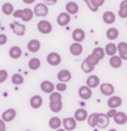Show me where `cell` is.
<instances>
[{
	"label": "cell",
	"mask_w": 127,
	"mask_h": 131,
	"mask_svg": "<svg viewBox=\"0 0 127 131\" xmlns=\"http://www.w3.org/2000/svg\"><path fill=\"white\" fill-rule=\"evenodd\" d=\"M42 106V98L39 94H35L30 98V107L32 109H39Z\"/></svg>",
	"instance_id": "cell-17"
},
{
	"label": "cell",
	"mask_w": 127,
	"mask_h": 131,
	"mask_svg": "<svg viewBox=\"0 0 127 131\" xmlns=\"http://www.w3.org/2000/svg\"><path fill=\"white\" fill-rule=\"evenodd\" d=\"M116 113H117V111H116V109H114V108H109V111L107 112L106 114L108 116V118L110 119V118H114L116 116Z\"/></svg>",
	"instance_id": "cell-44"
},
{
	"label": "cell",
	"mask_w": 127,
	"mask_h": 131,
	"mask_svg": "<svg viewBox=\"0 0 127 131\" xmlns=\"http://www.w3.org/2000/svg\"><path fill=\"white\" fill-rule=\"evenodd\" d=\"M26 131H31V130H26Z\"/></svg>",
	"instance_id": "cell-53"
},
{
	"label": "cell",
	"mask_w": 127,
	"mask_h": 131,
	"mask_svg": "<svg viewBox=\"0 0 127 131\" xmlns=\"http://www.w3.org/2000/svg\"><path fill=\"white\" fill-rule=\"evenodd\" d=\"M7 41H8L7 36L4 35V34H0V46L6 45V43H7Z\"/></svg>",
	"instance_id": "cell-43"
},
{
	"label": "cell",
	"mask_w": 127,
	"mask_h": 131,
	"mask_svg": "<svg viewBox=\"0 0 127 131\" xmlns=\"http://www.w3.org/2000/svg\"><path fill=\"white\" fill-rule=\"evenodd\" d=\"M80 68H81V70H83L85 73H92L94 71V69H95V68H94L92 64H89L86 60H84L83 62H81Z\"/></svg>",
	"instance_id": "cell-35"
},
{
	"label": "cell",
	"mask_w": 127,
	"mask_h": 131,
	"mask_svg": "<svg viewBox=\"0 0 127 131\" xmlns=\"http://www.w3.org/2000/svg\"><path fill=\"white\" fill-rule=\"evenodd\" d=\"M63 126L67 131H73L76 129L77 126V120L75 117H69V118H64L63 119Z\"/></svg>",
	"instance_id": "cell-4"
},
{
	"label": "cell",
	"mask_w": 127,
	"mask_h": 131,
	"mask_svg": "<svg viewBox=\"0 0 127 131\" xmlns=\"http://www.w3.org/2000/svg\"><path fill=\"white\" fill-rule=\"evenodd\" d=\"M66 11L68 12L69 15H76L78 11H79V7L76 2L74 1H70L66 5Z\"/></svg>",
	"instance_id": "cell-28"
},
{
	"label": "cell",
	"mask_w": 127,
	"mask_h": 131,
	"mask_svg": "<svg viewBox=\"0 0 127 131\" xmlns=\"http://www.w3.org/2000/svg\"><path fill=\"white\" fill-rule=\"evenodd\" d=\"M8 78V71L7 70H0V83H4Z\"/></svg>",
	"instance_id": "cell-41"
},
{
	"label": "cell",
	"mask_w": 127,
	"mask_h": 131,
	"mask_svg": "<svg viewBox=\"0 0 127 131\" xmlns=\"http://www.w3.org/2000/svg\"><path fill=\"white\" fill-rule=\"evenodd\" d=\"M40 46H41L40 41L37 40V39H32V40H30L28 42L27 48L30 52H38L39 49H40Z\"/></svg>",
	"instance_id": "cell-23"
},
{
	"label": "cell",
	"mask_w": 127,
	"mask_h": 131,
	"mask_svg": "<svg viewBox=\"0 0 127 131\" xmlns=\"http://www.w3.org/2000/svg\"><path fill=\"white\" fill-rule=\"evenodd\" d=\"M118 16L123 19L127 18V0H123L119 5V11H118Z\"/></svg>",
	"instance_id": "cell-31"
},
{
	"label": "cell",
	"mask_w": 127,
	"mask_h": 131,
	"mask_svg": "<svg viewBox=\"0 0 127 131\" xmlns=\"http://www.w3.org/2000/svg\"><path fill=\"white\" fill-rule=\"evenodd\" d=\"M116 20V16L113 11H105L103 14V21L106 25H113Z\"/></svg>",
	"instance_id": "cell-15"
},
{
	"label": "cell",
	"mask_w": 127,
	"mask_h": 131,
	"mask_svg": "<svg viewBox=\"0 0 127 131\" xmlns=\"http://www.w3.org/2000/svg\"><path fill=\"white\" fill-rule=\"evenodd\" d=\"M78 94H79V97L81 98L83 100H88L92 98L93 96V91H92V88L88 87L86 84V86H81L79 88V90H78Z\"/></svg>",
	"instance_id": "cell-5"
},
{
	"label": "cell",
	"mask_w": 127,
	"mask_h": 131,
	"mask_svg": "<svg viewBox=\"0 0 127 131\" xmlns=\"http://www.w3.org/2000/svg\"><path fill=\"white\" fill-rule=\"evenodd\" d=\"M90 4H92L94 7L96 8H99L105 4V0H90Z\"/></svg>",
	"instance_id": "cell-42"
},
{
	"label": "cell",
	"mask_w": 127,
	"mask_h": 131,
	"mask_svg": "<svg viewBox=\"0 0 127 131\" xmlns=\"http://www.w3.org/2000/svg\"><path fill=\"white\" fill-rule=\"evenodd\" d=\"M70 21V15L68 14V12H60L59 15H58L57 17V24L61 26V27H65V26H67L69 24Z\"/></svg>",
	"instance_id": "cell-9"
},
{
	"label": "cell",
	"mask_w": 127,
	"mask_h": 131,
	"mask_svg": "<svg viewBox=\"0 0 127 131\" xmlns=\"http://www.w3.org/2000/svg\"><path fill=\"white\" fill-rule=\"evenodd\" d=\"M118 36H119V31H118V29H116V28H109L108 30L106 31V37L108 40L110 41H114V40H116L117 38H118Z\"/></svg>",
	"instance_id": "cell-27"
},
{
	"label": "cell",
	"mask_w": 127,
	"mask_h": 131,
	"mask_svg": "<svg viewBox=\"0 0 127 131\" xmlns=\"http://www.w3.org/2000/svg\"><path fill=\"white\" fill-rule=\"evenodd\" d=\"M126 26H127V22H126Z\"/></svg>",
	"instance_id": "cell-54"
},
{
	"label": "cell",
	"mask_w": 127,
	"mask_h": 131,
	"mask_svg": "<svg viewBox=\"0 0 127 131\" xmlns=\"http://www.w3.org/2000/svg\"><path fill=\"white\" fill-rule=\"evenodd\" d=\"M0 28H1V22H0Z\"/></svg>",
	"instance_id": "cell-52"
},
{
	"label": "cell",
	"mask_w": 127,
	"mask_h": 131,
	"mask_svg": "<svg viewBox=\"0 0 127 131\" xmlns=\"http://www.w3.org/2000/svg\"><path fill=\"white\" fill-rule=\"evenodd\" d=\"M85 60H86L87 62H88L89 64H92L93 67H96V66L99 63V61H100L99 59L97 58V57H95V56H94L93 53H92V54H89L88 57H87L86 59H85Z\"/></svg>",
	"instance_id": "cell-39"
},
{
	"label": "cell",
	"mask_w": 127,
	"mask_h": 131,
	"mask_svg": "<svg viewBox=\"0 0 127 131\" xmlns=\"http://www.w3.org/2000/svg\"><path fill=\"white\" fill-rule=\"evenodd\" d=\"M21 56H22L21 48L18 47V46H12V47L9 49V57L11 59H19Z\"/></svg>",
	"instance_id": "cell-18"
},
{
	"label": "cell",
	"mask_w": 127,
	"mask_h": 131,
	"mask_svg": "<svg viewBox=\"0 0 127 131\" xmlns=\"http://www.w3.org/2000/svg\"><path fill=\"white\" fill-rule=\"evenodd\" d=\"M16 116H17V112H16L15 109H7L6 111H4L2 112V120H5L6 122H10V121H12L16 118Z\"/></svg>",
	"instance_id": "cell-13"
},
{
	"label": "cell",
	"mask_w": 127,
	"mask_h": 131,
	"mask_svg": "<svg viewBox=\"0 0 127 131\" xmlns=\"http://www.w3.org/2000/svg\"><path fill=\"white\" fill-rule=\"evenodd\" d=\"M97 117H98V113H92L89 114L88 118H87V123H88L89 127L95 128L97 127Z\"/></svg>",
	"instance_id": "cell-33"
},
{
	"label": "cell",
	"mask_w": 127,
	"mask_h": 131,
	"mask_svg": "<svg viewBox=\"0 0 127 131\" xmlns=\"http://www.w3.org/2000/svg\"><path fill=\"white\" fill-rule=\"evenodd\" d=\"M48 124H49V127L53 130H57V129H59V128L61 127V124H63V120H60V118H58V117H53V118H50L49 119Z\"/></svg>",
	"instance_id": "cell-25"
},
{
	"label": "cell",
	"mask_w": 127,
	"mask_h": 131,
	"mask_svg": "<svg viewBox=\"0 0 127 131\" xmlns=\"http://www.w3.org/2000/svg\"><path fill=\"white\" fill-rule=\"evenodd\" d=\"M37 28H38V31L42 35H48L53 31V26L48 20H41L38 22L37 25Z\"/></svg>",
	"instance_id": "cell-1"
},
{
	"label": "cell",
	"mask_w": 127,
	"mask_h": 131,
	"mask_svg": "<svg viewBox=\"0 0 127 131\" xmlns=\"http://www.w3.org/2000/svg\"><path fill=\"white\" fill-rule=\"evenodd\" d=\"M84 1H85V2H87V1H90V0H84Z\"/></svg>",
	"instance_id": "cell-51"
},
{
	"label": "cell",
	"mask_w": 127,
	"mask_h": 131,
	"mask_svg": "<svg viewBox=\"0 0 127 131\" xmlns=\"http://www.w3.org/2000/svg\"><path fill=\"white\" fill-rule=\"evenodd\" d=\"M34 14L35 12L31 10L30 8H25L22 9V16H21V19L24 20L25 22H29L34 17Z\"/></svg>",
	"instance_id": "cell-29"
},
{
	"label": "cell",
	"mask_w": 127,
	"mask_h": 131,
	"mask_svg": "<svg viewBox=\"0 0 127 131\" xmlns=\"http://www.w3.org/2000/svg\"><path fill=\"white\" fill-rule=\"evenodd\" d=\"M109 124V118L107 114L104 113H98V117H97V127L98 128H107Z\"/></svg>",
	"instance_id": "cell-10"
},
{
	"label": "cell",
	"mask_w": 127,
	"mask_h": 131,
	"mask_svg": "<svg viewBox=\"0 0 127 131\" xmlns=\"http://www.w3.org/2000/svg\"><path fill=\"white\" fill-rule=\"evenodd\" d=\"M10 28H11L12 32H14L16 36H19V37L24 36L25 32H26V26L22 25V24H19V22H17V21L10 24Z\"/></svg>",
	"instance_id": "cell-3"
},
{
	"label": "cell",
	"mask_w": 127,
	"mask_h": 131,
	"mask_svg": "<svg viewBox=\"0 0 127 131\" xmlns=\"http://www.w3.org/2000/svg\"><path fill=\"white\" fill-rule=\"evenodd\" d=\"M24 81H25L24 77L19 73H15L14 76L11 77V82L14 84H16V86H20V84L24 83Z\"/></svg>",
	"instance_id": "cell-37"
},
{
	"label": "cell",
	"mask_w": 127,
	"mask_h": 131,
	"mask_svg": "<svg viewBox=\"0 0 127 131\" xmlns=\"http://www.w3.org/2000/svg\"><path fill=\"white\" fill-rule=\"evenodd\" d=\"M56 89L59 91V92H64V91H66L67 90V84H66V82H58L57 84H56Z\"/></svg>",
	"instance_id": "cell-40"
},
{
	"label": "cell",
	"mask_w": 127,
	"mask_h": 131,
	"mask_svg": "<svg viewBox=\"0 0 127 131\" xmlns=\"http://www.w3.org/2000/svg\"><path fill=\"white\" fill-rule=\"evenodd\" d=\"M99 89H100V92H102L104 96H113L114 92H115V88L112 83H108V82H104L99 86Z\"/></svg>",
	"instance_id": "cell-7"
},
{
	"label": "cell",
	"mask_w": 127,
	"mask_h": 131,
	"mask_svg": "<svg viewBox=\"0 0 127 131\" xmlns=\"http://www.w3.org/2000/svg\"><path fill=\"white\" fill-rule=\"evenodd\" d=\"M93 54L98 58L99 60H102V59H104V57H105V54H106L105 49H103L102 47H96L93 50Z\"/></svg>",
	"instance_id": "cell-34"
},
{
	"label": "cell",
	"mask_w": 127,
	"mask_h": 131,
	"mask_svg": "<svg viewBox=\"0 0 127 131\" xmlns=\"http://www.w3.org/2000/svg\"><path fill=\"white\" fill-rule=\"evenodd\" d=\"M71 37H73V40L75 42H81V41H84L85 37H86V34H85V31L83 30V29L77 28V29H75V30L73 31Z\"/></svg>",
	"instance_id": "cell-12"
},
{
	"label": "cell",
	"mask_w": 127,
	"mask_h": 131,
	"mask_svg": "<svg viewBox=\"0 0 127 131\" xmlns=\"http://www.w3.org/2000/svg\"><path fill=\"white\" fill-rule=\"evenodd\" d=\"M88 112H87V110H85V109H77L76 111H75V114H74V117H75V119H76L77 121H85L88 118Z\"/></svg>",
	"instance_id": "cell-22"
},
{
	"label": "cell",
	"mask_w": 127,
	"mask_h": 131,
	"mask_svg": "<svg viewBox=\"0 0 127 131\" xmlns=\"http://www.w3.org/2000/svg\"><path fill=\"white\" fill-rule=\"evenodd\" d=\"M122 63H123V59L119 57V56H113L110 57L109 59V64L110 67L114 68V69H117V68H120L122 67Z\"/></svg>",
	"instance_id": "cell-24"
},
{
	"label": "cell",
	"mask_w": 127,
	"mask_h": 131,
	"mask_svg": "<svg viewBox=\"0 0 127 131\" xmlns=\"http://www.w3.org/2000/svg\"><path fill=\"white\" fill-rule=\"evenodd\" d=\"M105 52H106L107 56H109V57H113V56H115L117 52H118L117 46L115 43H113V42H109V43H107L106 47H105Z\"/></svg>",
	"instance_id": "cell-26"
},
{
	"label": "cell",
	"mask_w": 127,
	"mask_h": 131,
	"mask_svg": "<svg viewBox=\"0 0 127 131\" xmlns=\"http://www.w3.org/2000/svg\"><path fill=\"white\" fill-rule=\"evenodd\" d=\"M55 131H67V130L65 129V128H64V129H61V128H59V129H57V130H55Z\"/></svg>",
	"instance_id": "cell-49"
},
{
	"label": "cell",
	"mask_w": 127,
	"mask_h": 131,
	"mask_svg": "<svg viewBox=\"0 0 127 131\" xmlns=\"http://www.w3.org/2000/svg\"><path fill=\"white\" fill-rule=\"evenodd\" d=\"M2 14L6 15V16H10L15 12V9H14V6H12L10 2H6V4L2 5Z\"/></svg>",
	"instance_id": "cell-32"
},
{
	"label": "cell",
	"mask_w": 127,
	"mask_h": 131,
	"mask_svg": "<svg viewBox=\"0 0 127 131\" xmlns=\"http://www.w3.org/2000/svg\"><path fill=\"white\" fill-rule=\"evenodd\" d=\"M40 66H41V61L39 58H32L28 62V67L30 68V70H34V71L38 70L40 68Z\"/></svg>",
	"instance_id": "cell-30"
},
{
	"label": "cell",
	"mask_w": 127,
	"mask_h": 131,
	"mask_svg": "<svg viewBox=\"0 0 127 131\" xmlns=\"http://www.w3.org/2000/svg\"><path fill=\"white\" fill-rule=\"evenodd\" d=\"M47 62H48V64L53 66V67H56V66L60 64V62H61L60 54L57 53V52H50V53H48Z\"/></svg>",
	"instance_id": "cell-6"
},
{
	"label": "cell",
	"mask_w": 127,
	"mask_h": 131,
	"mask_svg": "<svg viewBox=\"0 0 127 131\" xmlns=\"http://www.w3.org/2000/svg\"><path fill=\"white\" fill-rule=\"evenodd\" d=\"M22 1H24L25 4H27V5H31V4H34L36 0H22Z\"/></svg>",
	"instance_id": "cell-48"
},
{
	"label": "cell",
	"mask_w": 127,
	"mask_h": 131,
	"mask_svg": "<svg viewBox=\"0 0 127 131\" xmlns=\"http://www.w3.org/2000/svg\"><path fill=\"white\" fill-rule=\"evenodd\" d=\"M83 46H81L80 42H74V43H71L70 45V47H69V51H70V53L73 54V56H80L81 53H83Z\"/></svg>",
	"instance_id": "cell-14"
},
{
	"label": "cell",
	"mask_w": 127,
	"mask_h": 131,
	"mask_svg": "<svg viewBox=\"0 0 127 131\" xmlns=\"http://www.w3.org/2000/svg\"><path fill=\"white\" fill-rule=\"evenodd\" d=\"M0 131H6V121L0 120Z\"/></svg>",
	"instance_id": "cell-47"
},
{
	"label": "cell",
	"mask_w": 127,
	"mask_h": 131,
	"mask_svg": "<svg viewBox=\"0 0 127 131\" xmlns=\"http://www.w3.org/2000/svg\"><path fill=\"white\" fill-rule=\"evenodd\" d=\"M55 88H56V84H54L51 81H48V80H45L40 83V89L42 90V92H45V93L54 92Z\"/></svg>",
	"instance_id": "cell-11"
},
{
	"label": "cell",
	"mask_w": 127,
	"mask_h": 131,
	"mask_svg": "<svg viewBox=\"0 0 127 131\" xmlns=\"http://www.w3.org/2000/svg\"><path fill=\"white\" fill-rule=\"evenodd\" d=\"M117 49H118V56L123 60H127V43L126 42H119L117 45Z\"/></svg>",
	"instance_id": "cell-20"
},
{
	"label": "cell",
	"mask_w": 127,
	"mask_h": 131,
	"mask_svg": "<svg viewBox=\"0 0 127 131\" xmlns=\"http://www.w3.org/2000/svg\"><path fill=\"white\" fill-rule=\"evenodd\" d=\"M123 103V99L118 96H110L109 99L107 100V104H108L109 108H114V109H116V108H118L122 106Z\"/></svg>",
	"instance_id": "cell-8"
},
{
	"label": "cell",
	"mask_w": 127,
	"mask_h": 131,
	"mask_svg": "<svg viewBox=\"0 0 127 131\" xmlns=\"http://www.w3.org/2000/svg\"><path fill=\"white\" fill-rule=\"evenodd\" d=\"M57 78L60 82H68L71 79V73L68 70H60L57 74Z\"/></svg>",
	"instance_id": "cell-21"
},
{
	"label": "cell",
	"mask_w": 127,
	"mask_h": 131,
	"mask_svg": "<svg viewBox=\"0 0 127 131\" xmlns=\"http://www.w3.org/2000/svg\"><path fill=\"white\" fill-rule=\"evenodd\" d=\"M58 1V0H44V2L46 5L48 6H54V5H56V2Z\"/></svg>",
	"instance_id": "cell-46"
},
{
	"label": "cell",
	"mask_w": 127,
	"mask_h": 131,
	"mask_svg": "<svg viewBox=\"0 0 127 131\" xmlns=\"http://www.w3.org/2000/svg\"><path fill=\"white\" fill-rule=\"evenodd\" d=\"M49 108H50V110L53 111V112L55 113H58V112H60L61 109H63V102H50L49 103Z\"/></svg>",
	"instance_id": "cell-36"
},
{
	"label": "cell",
	"mask_w": 127,
	"mask_h": 131,
	"mask_svg": "<svg viewBox=\"0 0 127 131\" xmlns=\"http://www.w3.org/2000/svg\"><path fill=\"white\" fill-rule=\"evenodd\" d=\"M108 131H117L116 129H110V130H108Z\"/></svg>",
	"instance_id": "cell-50"
},
{
	"label": "cell",
	"mask_w": 127,
	"mask_h": 131,
	"mask_svg": "<svg viewBox=\"0 0 127 131\" xmlns=\"http://www.w3.org/2000/svg\"><path fill=\"white\" fill-rule=\"evenodd\" d=\"M61 99H63V96L60 94L59 91H57V92H51L49 94V101L50 102H60Z\"/></svg>",
	"instance_id": "cell-38"
},
{
	"label": "cell",
	"mask_w": 127,
	"mask_h": 131,
	"mask_svg": "<svg viewBox=\"0 0 127 131\" xmlns=\"http://www.w3.org/2000/svg\"><path fill=\"white\" fill-rule=\"evenodd\" d=\"M86 84L88 87H90L93 89V88H96L100 86V80H99V77L95 76V74H92V76H89L88 78H87L86 80Z\"/></svg>",
	"instance_id": "cell-16"
},
{
	"label": "cell",
	"mask_w": 127,
	"mask_h": 131,
	"mask_svg": "<svg viewBox=\"0 0 127 131\" xmlns=\"http://www.w3.org/2000/svg\"><path fill=\"white\" fill-rule=\"evenodd\" d=\"M15 18H21L22 16V9H18V10H15V12L12 14Z\"/></svg>",
	"instance_id": "cell-45"
},
{
	"label": "cell",
	"mask_w": 127,
	"mask_h": 131,
	"mask_svg": "<svg viewBox=\"0 0 127 131\" xmlns=\"http://www.w3.org/2000/svg\"><path fill=\"white\" fill-rule=\"evenodd\" d=\"M114 121H115V123L117 124H125L127 122V114L125 112H123V111H117L116 116L113 118Z\"/></svg>",
	"instance_id": "cell-19"
},
{
	"label": "cell",
	"mask_w": 127,
	"mask_h": 131,
	"mask_svg": "<svg viewBox=\"0 0 127 131\" xmlns=\"http://www.w3.org/2000/svg\"><path fill=\"white\" fill-rule=\"evenodd\" d=\"M48 7L46 4H37L35 6L34 8V12H35V16H37V17H46L48 15Z\"/></svg>",
	"instance_id": "cell-2"
}]
</instances>
